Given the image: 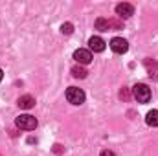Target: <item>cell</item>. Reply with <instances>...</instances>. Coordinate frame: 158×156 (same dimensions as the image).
<instances>
[{
    "mask_svg": "<svg viewBox=\"0 0 158 156\" xmlns=\"http://www.w3.org/2000/svg\"><path fill=\"white\" fill-rule=\"evenodd\" d=\"M145 66L149 68V76H151V77H155V76H153V70L156 72V70H158V64L155 63V61L151 63V59H145Z\"/></svg>",
    "mask_w": 158,
    "mask_h": 156,
    "instance_id": "12",
    "label": "cell"
},
{
    "mask_svg": "<svg viewBox=\"0 0 158 156\" xmlns=\"http://www.w3.org/2000/svg\"><path fill=\"white\" fill-rule=\"evenodd\" d=\"M99 156H116V154H114L112 151H101V154Z\"/></svg>",
    "mask_w": 158,
    "mask_h": 156,
    "instance_id": "15",
    "label": "cell"
},
{
    "mask_svg": "<svg viewBox=\"0 0 158 156\" xmlns=\"http://www.w3.org/2000/svg\"><path fill=\"white\" fill-rule=\"evenodd\" d=\"M110 50L114 53H125L129 50V42L125 39H121V37H114V39L110 40Z\"/></svg>",
    "mask_w": 158,
    "mask_h": 156,
    "instance_id": "4",
    "label": "cell"
},
{
    "mask_svg": "<svg viewBox=\"0 0 158 156\" xmlns=\"http://www.w3.org/2000/svg\"><path fill=\"white\" fill-rule=\"evenodd\" d=\"M17 127L19 129H22V130H35L37 129V119L33 116H30V114H20V116L17 117Z\"/></svg>",
    "mask_w": 158,
    "mask_h": 156,
    "instance_id": "2",
    "label": "cell"
},
{
    "mask_svg": "<svg viewBox=\"0 0 158 156\" xmlns=\"http://www.w3.org/2000/svg\"><path fill=\"white\" fill-rule=\"evenodd\" d=\"M2 77H4V74H2V68H0V81H2Z\"/></svg>",
    "mask_w": 158,
    "mask_h": 156,
    "instance_id": "16",
    "label": "cell"
},
{
    "mask_svg": "<svg viewBox=\"0 0 158 156\" xmlns=\"http://www.w3.org/2000/svg\"><path fill=\"white\" fill-rule=\"evenodd\" d=\"M116 15L119 18H129V17L134 15V7L131 4H127V2H121V4L116 6Z\"/></svg>",
    "mask_w": 158,
    "mask_h": 156,
    "instance_id": "5",
    "label": "cell"
},
{
    "mask_svg": "<svg viewBox=\"0 0 158 156\" xmlns=\"http://www.w3.org/2000/svg\"><path fill=\"white\" fill-rule=\"evenodd\" d=\"M88 46H90V51H103L105 50V40L96 35V37H90Z\"/></svg>",
    "mask_w": 158,
    "mask_h": 156,
    "instance_id": "7",
    "label": "cell"
},
{
    "mask_svg": "<svg viewBox=\"0 0 158 156\" xmlns=\"http://www.w3.org/2000/svg\"><path fill=\"white\" fill-rule=\"evenodd\" d=\"M19 107L24 110H30L31 107H35V97L33 96H20L19 97Z\"/></svg>",
    "mask_w": 158,
    "mask_h": 156,
    "instance_id": "8",
    "label": "cell"
},
{
    "mask_svg": "<svg viewBox=\"0 0 158 156\" xmlns=\"http://www.w3.org/2000/svg\"><path fill=\"white\" fill-rule=\"evenodd\" d=\"M86 74H88V72H86L83 66H74V68H72V76L77 77V79H85L86 77Z\"/></svg>",
    "mask_w": 158,
    "mask_h": 156,
    "instance_id": "11",
    "label": "cell"
},
{
    "mask_svg": "<svg viewBox=\"0 0 158 156\" xmlns=\"http://www.w3.org/2000/svg\"><path fill=\"white\" fill-rule=\"evenodd\" d=\"M74 59L77 61L79 64H88L90 61H92V51L90 50H83V48H79L74 51Z\"/></svg>",
    "mask_w": 158,
    "mask_h": 156,
    "instance_id": "6",
    "label": "cell"
},
{
    "mask_svg": "<svg viewBox=\"0 0 158 156\" xmlns=\"http://www.w3.org/2000/svg\"><path fill=\"white\" fill-rule=\"evenodd\" d=\"M119 97H121V99H129V92H127V90L123 88V90L119 92Z\"/></svg>",
    "mask_w": 158,
    "mask_h": 156,
    "instance_id": "14",
    "label": "cell"
},
{
    "mask_svg": "<svg viewBox=\"0 0 158 156\" xmlns=\"http://www.w3.org/2000/svg\"><path fill=\"white\" fill-rule=\"evenodd\" d=\"M96 30H99V31H109V30H110V20H107V18H98V20H96Z\"/></svg>",
    "mask_w": 158,
    "mask_h": 156,
    "instance_id": "10",
    "label": "cell"
},
{
    "mask_svg": "<svg viewBox=\"0 0 158 156\" xmlns=\"http://www.w3.org/2000/svg\"><path fill=\"white\" fill-rule=\"evenodd\" d=\"M145 121L149 127H158V110H149L145 116Z\"/></svg>",
    "mask_w": 158,
    "mask_h": 156,
    "instance_id": "9",
    "label": "cell"
},
{
    "mask_svg": "<svg viewBox=\"0 0 158 156\" xmlns=\"http://www.w3.org/2000/svg\"><path fill=\"white\" fill-rule=\"evenodd\" d=\"M132 96H134V99L138 103H149V99H151V88L147 84H143V83H138V84L132 86Z\"/></svg>",
    "mask_w": 158,
    "mask_h": 156,
    "instance_id": "1",
    "label": "cell"
},
{
    "mask_svg": "<svg viewBox=\"0 0 158 156\" xmlns=\"http://www.w3.org/2000/svg\"><path fill=\"white\" fill-rule=\"evenodd\" d=\"M66 99H68V103H72V105H83V103H85V92H83L81 88L70 86V88L66 90Z\"/></svg>",
    "mask_w": 158,
    "mask_h": 156,
    "instance_id": "3",
    "label": "cell"
},
{
    "mask_svg": "<svg viewBox=\"0 0 158 156\" xmlns=\"http://www.w3.org/2000/svg\"><path fill=\"white\" fill-rule=\"evenodd\" d=\"M61 31H63L64 35H70V33L74 31V26H72L70 22H66V24H63V26H61Z\"/></svg>",
    "mask_w": 158,
    "mask_h": 156,
    "instance_id": "13",
    "label": "cell"
}]
</instances>
